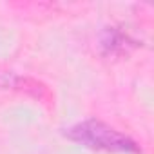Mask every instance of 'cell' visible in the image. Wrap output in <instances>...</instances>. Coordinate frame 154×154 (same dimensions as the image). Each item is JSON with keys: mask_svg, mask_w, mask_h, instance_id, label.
I'll use <instances>...</instances> for the list:
<instances>
[{"mask_svg": "<svg viewBox=\"0 0 154 154\" xmlns=\"http://www.w3.org/2000/svg\"><path fill=\"white\" fill-rule=\"evenodd\" d=\"M136 45L138 42L118 27H107L100 36V47L105 54H127Z\"/></svg>", "mask_w": 154, "mask_h": 154, "instance_id": "cell-2", "label": "cell"}, {"mask_svg": "<svg viewBox=\"0 0 154 154\" xmlns=\"http://www.w3.org/2000/svg\"><path fill=\"white\" fill-rule=\"evenodd\" d=\"M65 136L76 143H80L93 150H105V152H127V154H140V147L134 140L125 136L123 132L116 131L114 127L107 125L100 120H85L71 127Z\"/></svg>", "mask_w": 154, "mask_h": 154, "instance_id": "cell-1", "label": "cell"}]
</instances>
